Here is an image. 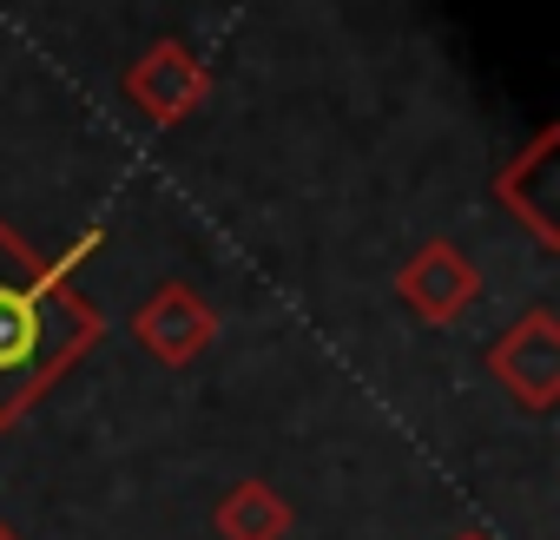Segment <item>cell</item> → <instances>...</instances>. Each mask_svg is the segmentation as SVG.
Listing matches in <instances>:
<instances>
[{
    "label": "cell",
    "instance_id": "cell-1",
    "mask_svg": "<svg viewBox=\"0 0 560 540\" xmlns=\"http://www.w3.org/2000/svg\"><path fill=\"white\" fill-rule=\"evenodd\" d=\"M34 350H40V337H34V304H27V297H0V369L40 363Z\"/></svg>",
    "mask_w": 560,
    "mask_h": 540
}]
</instances>
